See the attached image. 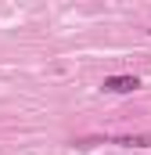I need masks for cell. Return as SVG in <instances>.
Returning a JSON list of instances; mask_svg holds the SVG:
<instances>
[{
    "instance_id": "obj_1",
    "label": "cell",
    "mask_w": 151,
    "mask_h": 155,
    "mask_svg": "<svg viewBox=\"0 0 151 155\" xmlns=\"http://www.w3.org/2000/svg\"><path fill=\"white\" fill-rule=\"evenodd\" d=\"M137 87H140L137 76H104V83H101L104 94H133Z\"/></svg>"
},
{
    "instance_id": "obj_2",
    "label": "cell",
    "mask_w": 151,
    "mask_h": 155,
    "mask_svg": "<svg viewBox=\"0 0 151 155\" xmlns=\"http://www.w3.org/2000/svg\"><path fill=\"white\" fill-rule=\"evenodd\" d=\"M112 144H119V148H151V134H126V137H115Z\"/></svg>"
},
{
    "instance_id": "obj_3",
    "label": "cell",
    "mask_w": 151,
    "mask_h": 155,
    "mask_svg": "<svg viewBox=\"0 0 151 155\" xmlns=\"http://www.w3.org/2000/svg\"><path fill=\"white\" fill-rule=\"evenodd\" d=\"M148 33H151V29H148Z\"/></svg>"
}]
</instances>
